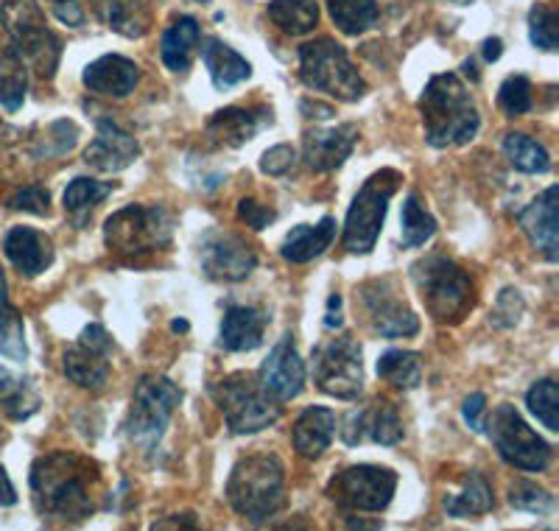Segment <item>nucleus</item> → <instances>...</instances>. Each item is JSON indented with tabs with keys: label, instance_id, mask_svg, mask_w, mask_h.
Wrapping results in <instances>:
<instances>
[{
	"label": "nucleus",
	"instance_id": "obj_1",
	"mask_svg": "<svg viewBox=\"0 0 559 531\" xmlns=\"http://www.w3.org/2000/svg\"><path fill=\"white\" fill-rule=\"evenodd\" d=\"M34 506L43 518L59 523H82L96 512L98 468L68 450L39 456L32 464Z\"/></svg>",
	"mask_w": 559,
	"mask_h": 531
},
{
	"label": "nucleus",
	"instance_id": "obj_5",
	"mask_svg": "<svg viewBox=\"0 0 559 531\" xmlns=\"http://www.w3.org/2000/svg\"><path fill=\"white\" fill-rule=\"evenodd\" d=\"M12 48L26 68L37 70L43 79H51L59 68L62 43L45 23L43 9L34 0H7L0 9Z\"/></svg>",
	"mask_w": 559,
	"mask_h": 531
},
{
	"label": "nucleus",
	"instance_id": "obj_25",
	"mask_svg": "<svg viewBox=\"0 0 559 531\" xmlns=\"http://www.w3.org/2000/svg\"><path fill=\"white\" fill-rule=\"evenodd\" d=\"M294 450L302 459H319L336 437V414L324 405H311L294 423Z\"/></svg>",
	"mask_w": 559,
	"mask_h": 531
},
{
	"label": "nucleus",
	"instance_id": "obj_3",
	"mask_svg": "<svg viewBox=\"0 0 559 531\" xmlns=\"http://www.w3.org/2000/svg\"><path fill=\"white\" fill-rule=\"evenodd\" d=\"M227 500L241 518L261 526L286 506V470L274 453H247L227 481Z\"/></svg>",
	"mask_w": 559,
	"mask_h": 531
},
{
	"label": "nucleus",
	"instance_id": "obj_60",
	"mask_svg": "<svg viewBox=\"0 0 559 531\" xmlns=\"http://www.w3.org/2000/svg\"><path fill=\"white\" fill-rule=\"evenodd\" d=\"M3 437H7V434H3V428H0V442H3Z\"/></svg>",
	"mask_w": 559,
	"mask_h": 531
},
{
	"label": "nucleus",
	"instance_id": "obj_17",
	"mask_svg": "<svg viewBox=\"0 0 559 531\" xmlns=\"http://www.w3.org/2000/svg\"><path fill=\"white\" fill-rule=\"evenodd\" d=\"M140 157V143L132 132L118 127L112 118L96 120V138L84 149V163L102 174H118Z\"/></svg>",
	"mask_w": 559,
	"mask_h": 531
},
{
	"label": "nucleus",
	"instance_id": "obj_27",
	"mask_svg": "<svg viewBox=\"0 0 559 531\" xmlns=\"http://www.w3.org/2000/svg\"><path fill=\"white\" fill-rule=\"evenodd\" d=\"M62 369L70 384L90 389V392H102L109 380V353L93 350L87 344L76 342L64 350Z\"/></svg>",
	"mask_w": 559,
	"mask_h": 531
},
{
	"label": "nucleus",
	"instance_id": "obj_48",
	"mask_svg": "<svg viewBox=\"0 0 559 531\" xmlns=\"http://www.w3.org/2000/svg\"><path fill=\"white\" fill-rule=\"evenodd\" d=\"M238 219H241L247 227L263 229L277 219V213H274L269 204L258 202V199H241V202H238Z\"/></svg>",
	"mask_w": 559,
	"mask_h": 531
},
{
	"label": "nucleus",
	"instance_id": "obj_10",
	"mask_svg": "<svg viewBox=\"0 0 559 531\" xmlns=\"http://www.w3.org/2000/svg\"><path fill=\"white\" fill-rule=\"evenodd\" d=\"M210 398L216 400L233 434H258L280 420V403L263 392L258 375H227L210 386Z\"/></svg>",
	"mask_w": 559,
	"mask_h": 531
},
{
	"label": "nucleus",
	"instance_id": "obj_14",
	"mask_svg": "<svg viewBox=\"0 0 559 531\" xmlns=\"http://www.w3.org/2000/svg\"><path fill=\"white\" fill-rule=\"evenodd\" d=\"M361 303L367 310V319L376 333L383 339H406V335H417L419 317L408 308L406 299L397 292V283L392 278L369 280L361 285Z\"/></svg>",
	"mask_w": 559,
	"mask_h": 531
},
{
	"label": "nucleus",
	"instance_id": "obj_9",
	"mask_svg": "<svg viewBox=\"0 0 559 531\" xmlns=\"http://www.w3.org/2000/svg\"><path fill=\"white\" fill-rule=\"evenodd\" d=\"M179 403H182V389L171 378L146 375L134 389L127 423H123L129 442L138 445L143 453L157 450Z\"/></svg>",
	"mask_w": 559,
	"mask_h": 531
},
{
	"label": "nucleus",
	"instance_id": "obj_8",
	"mask_svg": "<svg viewBox=\"0 0 559 531\" xmlns=\"http://www.w3.org/2000/svg\"><path fill=\"white\" fill-rule=\"evenodd\" d=\"M174 215L159 204H129L104 224V240L109 252L121 258H140L171 244Z\"/></svg>",
	"mask_w": 559,
	"mask_h": 531
},
{
	"label": "nucleus",
	"instance_id": "obj_59",
	"mask_svg": "<svg viewBox=\"0 0 559 531\" xmlns=\"http://www.w3.org/2000/svg\"><path fill=\"white\" fill-rule=\"evenodd\" d=\"M453 3H459V7H471L473 0H453Z\"/></svg>",
	"mask_w": 559,
	"mask_h": 531
},
{
	"label": "nucleus",
	"instance_id": "obj_11",
	"mask_svg": "<svg viewBox=\"0 0 559 531\" xmlns=\"http://www.w3.org/2000/svg\"><path fill=\"white\" fill-rule=\"evenodd\" d=\"M484 428H489V439L503 462L512 468L526 470V473H543L551 464V445L528 428V423L512 403L498 405Z\"/></svg>",
	"mask_w": 559,
	"mask_h": 531
},
{
	"label": "nucleus",
	"instance_id": "obj_45",
	"mask_svg": "<svg viewBox=\"0 0 559 531\" xmlns=\"http://www.w3.org/2000/svg\"><path fill=\"white\" fill-rule=\"evenodd\" d=\"M523 310H526V303H523L521 292L518 288H503L496 299V308H492V324L496 328H515L521 322Z\"/></svg>",
	"mask_w": 559,
	"mask_h": 531
},
{
	"label": "nucleus",
	"instance_id": "obj_42",
	"mask_svg": "<svg viewBox=\"0 0 559 531\" xmlns=\"http://www.w3.org/2000/svg\"><path fill=\"white\" fill-rule=\"evenodd\" d=\"M559 17L554 9L546 3H534L528 12V34H532V45L540 51L554 54L559 48Z\"/></svg>",
	"mask_w": 559,
	"mask_h": 531
},
{
	"label": "nucleus",
	"instance_id": "obj_22",
	"mask_svg": "<svg viewBox=\"0 0 559 531\" xmlns=\"http://www.w3.org/2000/svg\"><path fill=\"white\" fill-rule=\"evenodd\" d=\"M82 82L90 93L109 95V98H127L138 87L140 68L132 59L121 57V54H107V57H98L96 62H90L84 68Z\"/></svg>",
	"mask_w": 559,
	"mask_h": 531
},
{
	"label": "nucleus",
	"instance_id": "obj_56",
	"mask_svg": "<svg viewBox=\"0 0 559 531\" xmlns=\"http://www.w3.org/2000/svg\"><path fill=\"white\" fill-rule=\"evenodd\" d=\"M302 113H306L308 118H313V113H319L317 118H331V115H333V109H331V107H322V104L302 102Z\"/></svg>",
	"mask_w": 559,
	"mask_h": 531
},
{
	"label": "nucleus",
	"instance_id": "obj_37",
	"mask_svg": "<svg viewBox=\"0 0 559 531\" xmlns=\"http://www.w3.org/2000/svg\"><path fill=\"white\" fill-rule=\"evenodd\" d=\"M331 17L336 28L347 37H358V34L369 32L378 23V3L376 0H331L328 3Z\"/></svg>",
	"mask_w": 559,
	"mask_h": 531
},
{
	"label": "nucleus",
	"instance_id": "obj_50",
	"mask_svg": "<svg viewBox=\"0 0 559 531\" xmlns=\"http://www.w3.org/2000/svg\"><path fill=\"white\" fill-rule=\"evenodd\" d=\"M51 9L70 28H79L87 20V9H84L82 0H51Z\"/></svg>",
	"mask_w": 559,
	"mask_h": 531
},
{
	"label": "nucleus",
	"instance_id": "obj_38",
	"mask_svg": "<svg viewBox=\"0 0 559 531\" xmlns=\"http://www.w3.org/2000/svg\"><path fill=\"white\" fill-rule=\"evenodd\" d=\"M433 235H437V219L428 213L426 204L419 202L417 193H408L406 202H403V213H401L403 247H408V249L426 247Z\"/></svg>",
	"mask_w": 559,
	"mask_h": 531
},
{
	"label": "nucleus",
	"instance_id": "obj_51",
	"mask_svg": "<svg viewBox=\"0 0 559 531\" xmlns=\"http://www.w3.org/2000/svg\"><path fill=\"white\" fill-rule=\"evenodd\" d=\"M484 409H487V398H484L481 392L471 394V398L464 400V405H462L464 423L471 425L476 434H484V430H487V428H484Z\"/></svg>",
	"mask_w": 559,
	"mask_h": 531
},
{
	"label": "nucleus",
	"instance_id": "obj_34",
	"mask_svg": "<svg viewBox=\"0 0 559 531\" xmlns=\"http://www.w3.org/2000/svg\"><path fill=\"white\" fill-rule=\"evenodd\" d=\"M269 17L274 20V26H280L292 37H302L317 28L319 3L317 0H272Z\"/></svg>",
	"mask_w": 559,
	"mask_h": 531
},
{
	"label": "nucleus",
	"instance_id": "obj_18",
	"mask_svg": "<svg viewBox=\"0 0 559 531\" xmlns=\"http://www.w3.org/2000/svg\"><path fill=\"white\" fill-rule=\"evenodd\" d=\"M358 143V129L353 123L331 129H308L302 138V160L311 172L328 174L342 168Z\"/></svg>",
	"mask_w": 559,
	"mask_h": 531
},
{
	"label": "nucleus",
	"instance_id": "obj_30",
	"mask_svg": "<svg viewBox=\"0 0 559 531\" xmlns=\"http://www.w3.org/2000/svg\"><path fill=\"white\" fill-rule=\"evenodd\" d=\"M492 506H496V495L481 473L464 475L462 489L445 498V512L451 518H476V515H487Z\"/></svg>",
	"mask_w": 559,
	"mask_h": 531
},
{
	"label": "nucleus",
	"instance_id": "obj_53",
	"mask_svg": "<svg viewBox=\"0 0 559 531\" xmlns=\"http://www.w3.org/2000/svg\"><path fill=\"white\" fill-rule=\"evenodd\" d=\"M17 504V489H14L12 479H9V473L3 470V464H0V506H14Z\"/></svg>",
	"mask_w": 559,
	"mask_h": 531
},
{
	"label": "nucleus",
	"instance_id": "obj_32",
	"mask_svg": "<svg viewBox=\"0 0 559 531\" xmlns=\"http://www.w3.org/2000/svg\"><path fill=\"white\" fill-rule=\"evenodd\" d=\"M107 23L112 32L138 39L152 26V0H104Z\"/></svg>",
	"mask_w": 559,
	"mask_h": 531
},
{
	"label": "nucleus",
	"instance_id": "obj_19",
	"mask_svg": "<svg viewBox=\"0 0 559 531\" xmlns=\"http://www.w3.org/2000/svg\"><path fill=\"white\" fill-rule=\"evenodd\" d=\"M523 233L528 235L532 247L548 260L557 263L559 260V188L551 185L543 190L540 197L534 199L521 215H518Z\"/></svg>",
	"mask_w": 559,
	"mask_h": 531
},
{
	"label": "nucleus",
	"instance_id": "obj_2",
	"mask_svg": "<svg viewBox=\"0 0 559 531\" xmlns=\"http://www.w3.org/2000/svg\"><path fill=\"white\" fill-rule=\"evenodd\" d=\"M419 113L426 123V140L433 149L471 143L481 127V115L456 73H437L419 95Z\"/></svg>",
	"mask_w": 559,
	"mask_h": 531
},
{
	"label": "nucleus",
	"instance_id": "obj_46",
	"mask_svg": "<svg viewBox=\"0 0 559 531\" xmlns=\"http://www.w3.org/2000/svg\"><path fill=\"white\" fill-rule=\"evenodd\" d=\"M9 208L34 215H48L51 213V193H48L43 185H26V188H20L17 193L9 199Z\"/></svg>",
	"mask_w": 559,
	"mask_h": 531
},
{
	"label": "nucleus",
	"instance_id": "obj_23",
	"mask_svg": "<svg viewBox=\"0 0 559 531\" xmlns=\"http://www.w3.org/2000/svg\"><path fill=\"white\" fill-rule=\"evenodd\" d=\"M272 123V109H247V107H227L218 109L213 118L207 120V134L216 143L229 149L247 146L254 134L261 132L263 127Z\"/></svg>",
	"mask_w": 559,
	"mask_h": 531
},
{
	"label": "nucleus",
	"instance_id": "obj_57",
	"mask_svg": "<svg viewBox=\"0 0 559 531\" xmlns=\"http://www.w3.org/2000/svg\"><path fill=\"white\" fill-rule=\"evenodd\" d=\"M462 70H464V76L471 79V82H478V70H476V62H473V59L471 62H464Z\"/></svg>",
	"mask_w": 559,
	"mask_h": 531
},
{
	"label": "nucleus",
	"instance_id": "obj_35",
	"mask_svg": "<svg viewBox=\"0 0 559 531\" xmlns=\"http://www.w3.org/2000/svg\"><path fill=\"white\" fill-rule=\"evenodd\" d=\"M503 154L509 165L521 174H548L551 172V154L543 143L521 132H512L503 138Z\"/></svg>",
	"mask_w": 559,
	"mask_h": 531
},
{
	"label": "nucleus",
	"instance_id": "obj_39",
	"mask_svg": "<svg viewBox=\"0 0 559 531\" xmlns=\"http://www.w3.org/2000/svg\"><path fill=\"white\" fill-rule=\"evenodd\" d=\"M367 437L376 445H397L403 439V420L392 403L381 400L367 409Z\"/></svg>",
	"mask_w": 559,
	"mask_h": 531
},
{
	"label": "nucleus",
	"instance_id": "obj_28",
	"mask_svg": "<svg viewBox=\"0 0 559 531\" xmlns=\"http://www.w3.org/2000/svg\"><path fill=\"white\" fill-rule=\"evenodd\" d=\"M202 43V32H199V23L193 17H179L174 20L171 26L163 34V43H159V57L166 62L168 70L174 73H185L191 68L193 57H197V48Z\"/></svg>",
	"mask_w": 559,
	"mask_h": 531
},
{
	"label": "nucleus",
	"instance_id": "obj_4",
	"mask_svg": "<svg viewBox=\"0 0 559 531\" xmlns=\"http://www.w3.org/2000/svg\"><path fill=\"white\" fill-rule=\"evenodd\" d=\"M412 280L419 299L437 322H462V317L476 303L471 274L445 255H426L412 266Z\"/></svg>",
	"mask_w": 559,
	"mask_h": 531
},
{
	"label": "nucleus",
	"instance_id": "obj_13",
	"mask_svg": "<svg viewBox=\"0 0 559 531\" xmlns=\"http://www.w3.org/2000/svg\"><path fill=\"white\" fill-rule=\"evenodd\" d=\"M397 489V473L378 464H356L336 473L328 484V495L344 509L356 512H383Z\"/></svg>",
	"mask_w": 559,
	"mask_h": 531
},
{
	"label": "nucleus",
	"instance_id": "obj_21",
	"mask_svg": "<svg viewBox=\"0 0 559 531\" xmlns=\"http://www.w3.org/2000/svg\"><path fill=\"white\" fill-rule=\"evenodd\" d=\"M3 252L9 263L26 278H37L53 263V244L45 233L34 227H12L3 238Z\"/></svg>",
	"mask_w": 559,
	"mask_h": 531
},
{
	"label": "nucleus",
	"instance_id": "obj_15",
	"mask_svg": "<svg viewBox=\"0 0 559 531\" xmlns=\"http://www.w3.org/2000/svg\"><path fill=\"white\" fill-rule=\"evenodd\" d=\"M258 266V255L236 233L213 229L202 238V272L218 283H241Z\"/></svg>",
	"mask_w": 559,
	"mask_h": 531
},
{
	"label": "nucleus",
	"instance_id": "obj_20",
	"mask_svg": "<svg viewBox=\"0 0 559 531\" xmlns=\"http://www.w3.org/2000/svg\"><path fill=\"white\" fill-rule=\"evenodd\" d=\"M266 328V310L254 308V305H229L224 310L222 330H218V347L227 353H252L263 344Z\"/></svg>",
	"mask_w": 559,
	"mask_h": 531
},
{
	"label": "nucleus",
	"instance_id": "obj_54",
	"mask_svg": "<svg viewBox=\"0 0 559 531\" xmlns=\"http://www.w3.org/2000/svg\"><path fill=\"white\" fill-rule=\"evenodd\" d=\"M152 529H197L193 515H174V520H157Z\"/></svg>",
	"mask_w": 559,
	"mask_h": 531
},
{
	"label": "nucleus",
	"instance_id": "obj_26",
	"mask_svg": "<svg viewBox=\"0 0 559 531\" xmlns=\"http://www.w3.org/2000/svg\"><path fill=\"white\" fill-rule=\"evenodd\" d=\"M202 62L207 68L213 87L222 90V93L252 76V64L218 37H207L202 43Z\"/></svg>",
	"mask_w": 559,
	"mask_h": 531
},
{
	"label": "nucleus",
	"instance_id": "obj_61",
	"mask_svg": "<svg viewBox=\"0 0 559 531\" xmlns=\"http://www.w3.org/2000/svg\"><path fill=\"white\" fill-rule=\"evenodd\" d=\"M202 3H207V0H202Z\"/></svg>",
	"mask_w": 559,
	"mask_h": 531
},
{
	"label": "nucleus",
	"instance_id": "obj_6",
	"mask_svg": "<svg viewBox=\"0 0 559 531\" xmlns=\"http://www.w3.org/2000/svg\"><path fill=\"white\" fill-rule=\"evenodd\" d=\"M299 79L317 93H328L336 102H361L367 82L358 68L349 62L347 51L336 39H313L299 48Z\"/></svg>",
	"mask_w": 559,
	"mask_h": 531
},
{
	"label": "nucleus",
	"instance_id": "obj_29",
	"mask_svg": "<svg viewBox=\"0 0 559 531\" xmlns=\"http://www.w3.org/2000/svg\"><path fill=\"white\" fill-rule=\"evenodd\" d=\"M0 355H7L9 361H17V364L28 358L26 324L9 299V283L3 269H0Z\"/></svg>",
	"mask_w": 559,
	"mask_h": 531
},
{
	"label": "nucleus",
	"instance_id": "obj_41",
	"mask_svg": "<svg viewBox=\"0 0 559 531\" xmlns=\"http://www.w3.org/2000/svg\"><path fill=\"white\" fill-rule=\"evenodd\" d=\"M526 405H528V412L540 420V423L546 425L548 430H559V389H557V380H551V378L537 380V384L528 389Z\"/></svg>",
	"mask_w": 559,
	"mask_h": 531
},
{
	"label": "nucleus",
	"instance_id": "obj_44",
	"mask_svg": "<svg viewBox=\"0 0 559 531\" xmlns=\"http://www.w3.org/2000/svg\"><path fill=\"white\" fill-rule=\"evenodd\" d=\"M498 107L509 115V118H518V115H526L532 109V82L526 76H509L507 82L498 90Z\"/></svg>",
	"mask_w": 559,
	"mask_h": 531
},
{
	"label": "nucleus",
	"instance_id": "obj_47",
	"mask_svg": "<svg viewBox=\"0 0 559 531\" xmlns=\"http://www.w3.org/2000/svg\"><path fill=\"white\" fill-rule=\"evenodd\" d=\"M294 160H297V152L288 143H280V146L269 149L261 157V172L269 174V177H283L294 168Z\"/></svg>",
	"mask_w": 559,
	"mask_h": 531
},
{
	"label": "nucleus",
	"instance_id": "obj_52",
	"mask_svg": "<svg viewBox=\"0 0 559 531\" xmlns=\"http://www.w3.org/2000/svg\"><path fill=\"white\" fill-rule=\"evenodd\" d=\"M342 324H344L342 297H338V294H333V297L328 299V310H324V328H328V330H342Z\"/></svg>",
	"mask_w": 559,
	"mask_h": 531
},
{
	"label": "nucleus",
	"instance_id": "obj_12",
	"mask_svg": "<svg viewBox=\"0 0 559 531\" xmlns=\"http://www.w3.org/2000/svg\"><path fill=\"white\" fill-rule=\"evenodd\" d=\"M313 380L331 398L356 400L364 392L361 344L349 333L319 344L313 350Z\"/></svg>",
	"mask_w": 559,
	"mask_h": 531
},
{
	"label": "nucleus",
	"instance_id": "obj_40",
	"mask_svg": "<svg viewBox=\"0 0 559 531\" xmlns=\"http://www.w3.org/2000/svg\"><path fill=\"white\" fill-rule=\"evenodd\" d=\"M115 190L112 182H98V179H90V177H76L73 182L64 188V210L68 213H87L90 208H96L98 202L109 197Z\"/></svg>",
	"mask_w": 559,
	"mask_h": 531
},
{
	"label": "nucleus",
	"instance_id": "obj_36",
	"mask_svg": "<svg viewBox=\"0 0 559 531\" xmlns=\"http://www.w3.org/2000/svg\"><path fill=\"white\" fill-rule=\"evenodd\" d=\"M378 378L392 384L394 389H417L423 380V361L414 350H386L378 358Z\"/></svg>",
	"mask_w": 559,
	"mask_h": 531
},
{
	"label": "nucleus",
	"instance_id": "obj_7",
	"mask_svg": "<svg viewBox=\"0 0 559 531\" xmlns=\"http://www.w3.org/2000/svg\"><path fill=\"white\" fill-rule=\"evenodd\" d=\"M401 182V172L381 168L361 185V190H358L347 210V222H344L342 244L349 255H369L376 249L378 235H381L383 222H386L389 202L397 193Z\"/></svg>",
	"mask_w": 559,
	"mask_h": 531
},
{
	"label": "nucleus",
	"instance_id": "obj_16",
	"mask_svg": "<svg viewBox=\"0 0 559 531\" xmlns=\"http://www.w3.org/2000/svg\"><path fill=\"white\" fill-rule=\"evenodd\" d=\"M258 384L277 403H288V400L302 394V389H306V361L299 358L292 335L274 344L269 358L263 361L261 373H258Z\"/></svg>",
	"mask_w": 559,
	"mask_h": 531
},
{
	"label": "nucleus",
	"instance_id": "obj_24",
	"mask_svg": "<svg viewBox=\"0 0 559 531\" xmlns=\"http://www.w3.org/2000/svg\"><path fill=\"white\" fill-rule=\"evenodd\" d=\"M336 219L333 215H322L317 224H297L292 233L286 235L280 255L288 263H311L313 258L324 255L331 249L333 238H336Z\"/></svg>",
	"mask_w": 559,
	"mask_h": 531
},
{
	"label": "nucleus",
	"instance_id": "obj_55",
	"mask_svg": "<svg viewBox=\"0 0 559 531\" xmlns=\"http://www.w3.org/2000/svg\"><path fill=\"white\" fill-rule=\"evenodd\" d=\"M481 54H484V59H487V62H498V59H501V54H503V43L498 37L484 39Z\"/></svg>",
	"mask_w": 559,
	"mask_h": 531
},
{
	"label": "nucleus",
	"instance_id": "obj_43",
	"mask_svg": "<svg viewBox=\"0 0 559 531\" xmlns=\"http://www.w3.org/2000/svg\"><path fill=\"white\" fill-rule=\"evenodd\" d=\"M509 504L515 506V509H523V512L548 515L554 509V495L543 489L540 484L521 479L509 487Z\"/></svg>",
	"mask_w": 559,
	"mask_h": 531
},
{
	"label": "nucleus",
	"instance_id": "obj_49",
	"mask_svg": "<svg viewBox=\"0 0 559 531\" xmlns=\"http://www.w3.org/2000/svg\"><path fill=\"white\" fill-rule=\"evenodd\" d=\"M344 445H358L367 437V409H353V412L344 417V425L338 428Z\"/></svg>",
	"mask_w": 559,
	"mask_h": 531
},
{
	"label": "nucleus",
	"instance_id": "obj_33",
	"mask_svg": "<svg viewBox=\"0 0 559 531\" xmlns=\"http://www.w3.org/2000/svg\"><path fill=\"white\" fill-rule=\"evenodd\" d=\"M28 90V68L26 62L14 54V48H0V107L9 113H17L26 102Z\"/></svg>",
	"mask_w": 559,
	"mask_h": 531
},
{
	"label": "nucleus",
	"instance_id": "obj_58",
	"mask_svg": "<svg viewBox=\"0 0 559 531\" xmlns=\"http://www.w3.org/2000/svg\"><path fill=\"white\" fill-rule=\"evenodd\" d=\"M171 328H174V330H188V322H174Z\"/></svg>",
	"mask_w": 559,
	"mask_h": 531
},
{
	"label": "nucleus",
	"instance_id": "obj_31",
	"mask_svg": "<svg viewBox=\"0 0 559 531\" xmlns=\"http://www.w3.org/2000/svg\"><path fill=\"white\" fill-rule=\"evenodd\" d=\"M0 409L12 420H28L39 409V389L32 378H17L0 367Z\"/></svg>",
	"mask_w": 559,
	"mask_h": 531
}]
</instances>
